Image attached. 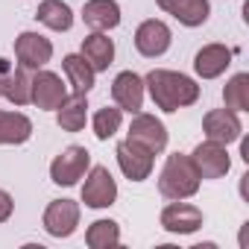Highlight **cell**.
Returning <instances> with one entry per match:
<instances>
[{
	"label": "cell",
	"mask_w": 249,
	"mask_h": 249,
	"mask_svg": "<svg viewBox=\"0 0 249 249\" xmlns=\"http://www.w3.org/2000/svg\"><path fill=\"white\" fill-rule=\"evenodd\" d=\"M114 156H117V164H120L123 176H126L129 182H144V179H150V173H153V153H150V150H144V147H138L135 141L126 138V141L117 144Z\"/></svg>",
	"instance_id": "cell-10"
},
{
	"label": "cell",
	"mask_w": 249,
	"mask_h": 249,
	"mask_svg": "<svg viewBox=\"0 0 249 249\" xmlns=\"http://www.w3.org/2000/svg\"><path fill=\"white\" fill-rule=\"evenodd\" d=\"M144 79L135 73V71H123L114 76L111 82V100L120 111H129V114H138L141 106H144Z\"/></svg>",
	"instance_id": "cell-12"
},
{
	"label": "cell",
	"mask_w": 249,
	"mask_h": 249,
	"mask_svg": "<svg viewBox=\"0 0 249 249\" xmlns=\"http://www.w3.org/2000/svg\"><path fill=\"white\" fill-rule=\"evenodd\" d=\"M170 41H173V33H170V27H167L164 21L150 18V21H144V24L135 30V47H138V53L147 56V59L164 56V53L170 50Z\"/></svg>",
	"instance_id": "cell-13"
},
{
	"label": "cell",
	"mask_w": 249,
	"mask_h": 249,
	"mask_svg": "<svg viewBox=\"0 0 249 249\" xmlns=\"http://www.w3.org/2000/svg\"><path fill=\"white\" fill-rule=\"evenodd\" d=\"M191 161L199 173V179H223L231 167V159L226 153L223 144L217 141H205V144H196V150L191 153Z\"/></svg>",
	"instance_id": "cell-11"
},
{
	"label": "cell",
	"mask_w": 249,
	"mask_h": 249,
	"mask_svg": "<svg viewBox=\"0 0 249 249\" xmlns=\"http://www.w3.org/2000/svg\"><path fill=\"white\" fill-rule=\"evenodd\" d=\"M120 120H123V111L117 108V106H106V108H100L97 114H94V135L100 138V141H108V138H114V132L120 129Z\"/></svg>",
	"instance_id": "cell-26"
},
{
	"label": "cell",
	"mask_w": 249,
	"mask_h": 249,
	"mask_svg": "<svg viewBox=\"0 0 249 249\" xmlns=\"http://www.w3.org/2000/svg\"><path fill=\"white\" fill-rule=\"evenodd\" d=\"M0 97H3V88H0Z\"/></svg>",
	"instance_id": "cell-28"
},
{
	"label": "cell",
	"mask_w": 249,
	"mask_h": 249,
	"mask_svg": "<svg viewBox=\"0 0 249 249\" xmlns=\"http://www.w3.org/2000/svg\"><path fill=\"white\" fill-rule=\"evenodd\" d=\"M144 88L150 91L156 108H161L167 114H173L185 106H194L199 100V85L191 76H185L179 71H167V68L150 71L144 76Z\"/></svg>",
	"instance_id": "cell-1"
},
{
	"label": "cell",
	"mask_w": 249,
	"mask_h": 249,
	"mask_svg": "<svg viewBox=\"0 0 249 249\" xmlns=\"http://www.w3.org/2000/svg\"><path fill=\"white\" fill-rule=\"evenodd\" d=\"M85 120H88V100L85 94L73 91L62 100V106L56 108V123L65 129V132H79L85 129Z\"/></svg>",
	"instance_id": "cell-19"
},
{
	"label": "cell",
	"mask_w": 249,
	"mask_h": 249,
	"mask_svg": "<svg viewBox=\"0 0 249 249\" xmlns=\"http://www.w3.org/2000/svg\"><path fill=\"white\" fill-rule=\"evenodd\" d=\"M199 191V173L191 161V156L173 153L164 161V170L159 176V194L164 199H188Z\"/></svg>",
	"instance_id": "cell-2"
},
{
	"label": "cell",
	"mask_w": 249,
	"mask_h": 249,
	"mask_svg": "<svg viewBox=\"0 0 249 249\" xmlns=\"http://www.w3.org/2000/svg\"><path fill=\"white\" fill-rule=\"evenodd\" d=\"M65 97H68V88L59 73L41 68V71H36V76H30V103H36L38 108L56 111Z\"/></svg>",
	"instance_id": "cell-5"
},
{
	"label": "cell",
	"mask_w": 249,
	"mask_h": 249,
	"mask_svg": "<svg viewBox=\"0 0 249 249\" xmlns=\"http://www.w3.org/2000/svg\"><path fill=\"white\" fill-rule=\"evenodd\" d=\"M129 141H135L138 147H144L153 156H159L167 147V129H164V123L159 117L138 111L132 117V123H129Z\"/></svg>",
	"instance_id": "cell-7"
},
{
	"label": "cell",
	"mask_w": 249,
	"mask_h": 249,
	"mask_svg": "<svg viewBox=\"0 0 249 249\" xmlns=\"http://www.w3.org/2000/svg\"><path fill=\"white\" fill-rule=\"evenodd\" d=\"M88 167H91V153L85 150V147H68V150H62L56 159H53V164H50V179L56 182V185H62V188H71V185H76L85 173H88Z\"/></svg>",
	"instance_id": "cell-3"
},
{
	"label": "cell",
	"mask_w": 249,
	"mask_h": 249,
	"mask_svg": "<svg viewBox=\"0 0 249 249\" xmlns=\"http://www.w3.org/2000/svg\"><path fill=\"white\" fill-rule=\"evenodd\" d=\"M223 103L231 111H249V73H234L223 88Z\"/></svg>",
	"instance_id": "cell-25"
},
{
	"label": "cell",
	"mask_w": 249,
	"mask_h": 249,
	"mask_svg": "<svg viewBox=\"0 0 249 249\" xmlns=\"http://www.w3.org/2000/svg\"><path fill=\"white\" fill-rule=\"evenodd\" d=\"M62 71H65V76L71 79L73 91L88 94V91L94 88V76H97V71L85 62L82 53H68V56L62 59Z\"/></svg>",
	"instance_id": "cell-22"
},
{
	"label": "cell",
	"mask_w": 249,
	"mask_h": 249,
	"mask_svg": "<svg viewBox=\"0 0 249 249\" xmlns=\"http://www.w3.org/2000/svg\"><path fill=\"white\" fill-rule=\"evenodd\" d=\"M202 132H205L208 141H217V144L229 147V144L240 141L243 126H240L237 111H231V108H211L202 117Z\"/></svg>",
	"instance_id": "cell-6"
},
{
	"label": "cell",
	"mask_w": 249,
	"mask_h": 249,
	"mask_svg": "<svg viewBox=\"0 0 249 249\" xmlns=\"http://www.w3.org/2000/svg\"><path fill=\"white\" fill-rule=\"evenodd\" d=\"M82 21L94 33H108L120 24V6L117 0H88L82 6Z\"/></svg>",
	"instance_id": "cell-18"
},
{
	"label": "cell",
	"mask_w": 249,
	"mask_h": 249,
	"mask_svg": "<svg viewBox=\"0 0 249 249\" xmlns=\"http://www.w3.org/2000/svg\"><path fill=\"white\" fill-rule=\"evenodd\" d=\"M82 56L97 73L108 71V65L114 62V41L106 33H91L88 38H82Z\"/></svg>",
	"instance_id": "cell-20"
},
{
	"label": "cell",
	"mask_w": 249,
	"mask_h": 249,
	"mask_svg": "<svg viewBox=\"0 0 249 249\" xmlns=\"http://www.w3.org/2000/svg\"><path fill=\"white\" fill-rule=\"evenodd\" d=\"M33 135V120L21 111H0V144H24Z\"/></svg>",
	"instance_id": "cell-23"
},
{
	"label": "cell",
	"mask_w": 249,
	"mask_h": 249,
	"mask_svg": "<svg viewBox=\"0 0 249 249\" xmlns=\"http://www.w3.org/2000/svg\"><path fill=\"white\" fill-rule=\"evenodd\" d=\"M0 88H3V97L12 106H27L30 103V73L27 68H12L6 59H0Z\"/></svg>",
	"instance_id": "cell-15"
},
{
	"label": "cell",
	"mask_w": 249,
	"mask_h": 249,
	"mask_svg": "<svg viewBox=\"0 0 249 249\" xmlns=\"http://www.w3.org/2000/svg\"><path fill=\"white\" fill-rule=\"evenodd\" d=\"M202 223H205L202 211L182 199H170V205H164L161 211V229L170 234H194L202 229Z\"/></svg>",
	"instance_id": "cell-9"
},
{
	"label": "cell",
	"mask_w": 249,
	"mask_h": 249,
	"mask_svg": "<svg viewBox=\"0 0 249 249\" xmlns=\"http://www.w3.org/2000/svg\"><path fill=\"white\" fill-rule=\"evenodd\" d=\"M114 199H117V182L108 173V167H103V164L88 167V176L82 185V202L88 208H108V205H114Z\"/></svg>",
	"instance_id": "cell-4"
},
{
	"label": "cell",
	"mask_w": 249,
	"mask_h": 249,
	"mask_svg": "<svg viewBox=\"0 0 249 249\" xmlns=\"http://www.w3.org/2000/svg\"><path fill=\"white\" fill-rule=\"evenodd\" d=\"M85 243L91 249H111L120 243V226L114 220H94L85 231Z\"/></svg>",
	"instance_id": "cell-24"
},
{
	"label": "cell",
	"mask_w": 249,
	"mask_h": 249,
	"mask_svg": "<svg viewBox=\"0 0 249 249\" xmlns=\"http://www.w3.org/2000/svg\"><path fill=\"white\" fill-rule=\"evenodd\" d=\"M15 211V199L6 194V191H0V223H6Z\"/></svg>",
	"instance_id": "cell-27"
},
{
	"label": "cell",
	"mask_w": 249,
	"mask_h": 249,
	"mask_svg": "<svg viewBox=\"0 0 249 249\" xmlns=\"http://www.w3.org/2000/svg\"><path fill=\"white\" fill-rule=\"evenodd\" d=\"M36 18L53 33H68L73 27V12L62 0H41L38 9H36Z\"/></svg>",
	"instance_id": "cell-21"
},
{
	"label": "cell",
	"mask_w": 249,
	"mask_h": 249,
	"mask_svg": "<svg viewBox=\"0 0 249 249\" xmlns=\"http://www.w3.org/2000/svg\"><path fill=\"white\" fill-rule=\"evenodd\" d=\"M15 59L27 71H41L53 59V44L41 33H30L27 30V33H21L15 38Z\"/></svg>",
	"instance_id": "cell-8"
},
{
	"label": "cell",
	"mask_w": 249,
	"mask_h": 249,
	"mask_svg": "<svg viewBox=\"0 0 249 249\" xmlns=\"http://www.w3.org/2000/svg\"><path fill=\"white\" fill-rule=\"evenodd\" d=\"M79 226V202L73 199H53L44 208V229L53 237H71Z\"/></svg>",
	"instance_id": "cell-14"
},
{
	"label": "cell",
	"mask_w": 249,
	"mask_h": 249,
	"mask_svg": "<svg viewBox=\"0 0 249 249\" xmlns=\"http://www.w3.org/2000/svg\"><path fill=\"white\" fill-rule=\"evenodd\" d=\"M156 3L185 27H202L211 15L208 0H156Z\"/></svg>",
	"instance_id": "cell-17"
},
{
	"label": "cell",
	"mask_w": 249,
	"mask_h": 249,
	"mask_svg": "<svg viewBox=\"0 0 249 249\" xmlns=\"http://www.w3.org/2000/svg\"><path fill=\"white\" fill-rule=\"evenodd\" d=\"M234 50H229L226 44H205L196 56H194V71L202 79H217L220 73H226V68L231 65Z\"/></svg>",
	"instance_id": "cell-16"
}]
</instances>
